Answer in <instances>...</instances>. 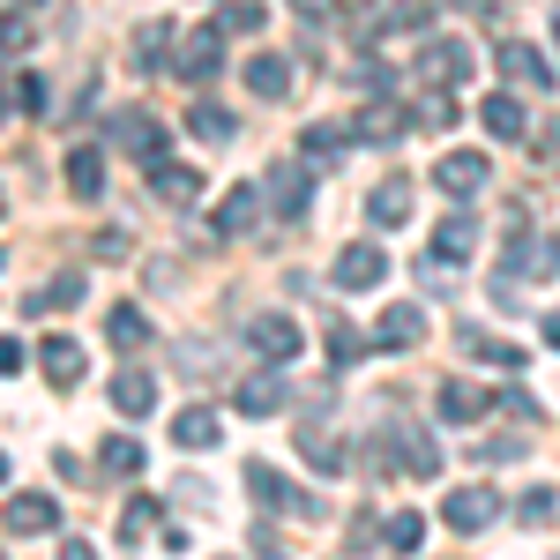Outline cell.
I'll use <instances>...</instances> for the list:
<instances>
[{"label":"cell","mask_w":560,"mask_h":560,"mask_svg":"<svg viewBox=\"0 0 560 560\" xmlns=\"http://www.w3.org/2000/svg\"><path fill=\"white\" fill-rule=\"evenodd\" d=\"M150 523H158V501H150V493H135V501H128V516H120V538H142Z\"/></svg>","instance_id":"ab89813d"},{"label":"cell","mask_w":560,"mask_h":560,"mask_svg":"<svg viewBox=\"0 0 560 560\" xmlns=\"http://www.w3.org/2000/svg\"><path fill=\"white\" fill-rule=\"evenodd\" d=\"M232 404H240V419H277L284 411V382L277 374H255V382L232 388Z\"/></svg>","instance_id":"44dd1931"},{"label":"cell","mask_w":560,"mask_h":560,"mask_svg":"<svg viewBox=\"0 0 560 560\" xmlns=\"http://www.w3.org/2000/svg\"><path fill=\"white\" fill-rule=\"evenodd\" d=\"M501 411H509V419H523V427H530V419H546V411H538V396H530V388H509V396H501Z\"/></svg>","instance_id":"7bdbcfd3"},{"label":"cell","mask_w":560,"mask_h":560,"mask_svg":"<svg viewBox=\"0 0 560 560\" xmlns=\"http://www.w3.org/2000/svg\"><path fill=\"white\" fill-rule=\"evenodd\" d=\"M374 345H382V351H411V345H427V306H419V300L382 306V322H374Z\"/></svg>","instance_id":"9c48e42d"},{"label":"cell","mask_w":560,"mask_h":560,"mask_svg":"<svg viewBox=\"0 0 560 560\" xmlns=\"http://www.w3.org/2000/svg\"><path fill=\"white\" fill-rule=\"evenodd\" d=\"M83 292H90L83 269H52V277H45V292L31 306H38V314H45V306H60V314H68V306H83Z\"/></svg>","instance_id":"4dcf8cb0"},{"label":"cell","mask_w":560,"mask_h":560,"mask_svg":"<svg viewBox=\"0 0 560 560\" xmlns=\"http://www.w3.org/2000/svg\"><path fill=\"white\" fill-rule=\"evenodd\" d=\"M150 187H158L165 210H195V202H202V173H195V165H173V158L150 165Z\"/></svg>","instance_id":"4fadbf2b"},{"label":"cell","mask_w":560,"mask_h":560,"mask_svg":"<svg viewBox=\"0 0 560 560\" xmlns=\"http://www.w3.org/2000/svg\"><path fill=\"white\" fill-rule=\"evenodd\" d=\"M300 322H292V314H255V322H247V351H255L261 366H284V359H300Z\"/></svg>","instance_id":"5b68a950"},{"label":"cell","mask_w":560,"mask_h":560,"mask_svg":"<svg viewBox=\"0 0 560 560\" xmlns=\"http://www.w3.org/2000/svg\"><path fill=\"white\" fill-rule=\"evenodd\" d=\"M464 351H471L478 366H501V374H516V366H523V345H509V337H486V329H464Z\"/></svg>","instance_id":"4316f807"},{"label":"cell","mask_w":560,"mask_h":560,"mask_svg":"<svg viewBox=\"0 0 560 560\" xmlns=\"http://www.w3.org/2000/svg\"><path fill=\"white\" fill-rule=\"evenodd\" d=\"M366 217H374L382 232H396V224L411 217V179H382V187H374V202H366Z\"/></svg>","instance_id":"484cf974"},{"label":"cell","mask_w":560,"mask_h":560,"mask_svg":"<svg viewBox=\"0 0 560 560\" xmlns=\"http://www.w3.org/2000/svg\"><path fill=\"white\" fill-rule=\"evenodd\" d=\"M493 68H501L516 90H553V60H546L530 38H509L501 52H493Z\"/></svg>","instance_id":"ba28073f"},{"label":"cell","mask_w":560,"mask_h":560,"mask_svg":"<svg viewBox=\"0 0 560 560\" xmlns=\"http://www.w3.org/2000/svg\"><path fill=\"white\" fill-rule=\"evenodd\" d=\"M546 345H553V351H560V314H546Z\"/></svg>","instance_id":"681fc988"},{"label":"cell","mask_w":560,"mask_h":560,"mask_svg":"<svg viewBox=\"0 0 560 560\" xmlns=\"http://www.w3.org/2000/svg\"><path fill=\"white\" fill-rule=\"evenodd\" d=\"M23 359H31V351L15 345V337H0V374H23Z\"/></svg>","instance_id":"f6af8a7d"},{"label":"cell","mask_w":560,"mask_h":560,"mask_svg":"<svg viewBox=\"0 0 560 560\" xmlns=\"http://www.w3.org/2000/svg\"><path fill=\"white\" fill-rule=\"evenodd\" d=\"M359 351H366V337H351L345 322H337V329H329V359H337V366H351Z\"/></svg>","instance_id":"b9f144b4"},{"label":"cell","mask_w":560,"mask_h":560,"mask_svg":"<svg viewBox=\"0 0 560 560\" xmlns=\"http://www.w3.org/2000/svg\"><path fill=\"white\" fill-rule=\"evenodd\" d=\"M516 523H530V530H538V523H560V493L553 486H530L516 501Z\"/></svg>","instance_id":"d590c367"},{"label":"cell","mask_w":560,"mask_h":560,"mask_svg":"<svg viewBox=\"0 0 560 560\" xmlns=\"http://www.w3.org/2000/svg\"><path fill=\"white\" fill-rule=\"evenodd\" d=\"M255 553H261V560H284V553H277V538H269V530H255Z\"/></svg>","instance_id":"7dc6e473"},{"label":"cell","mask_w":560,"mask_h":560,"mask_svg":"<svg viewBox=\"0 0 560 560\" xmlns=\"http://www.w3.org/2000/svg\"><path fill=\"white\" fill-rule=\"evenodd\" d=\"M68 195H75V202H97V195H105V150H97V142H75V150H68Z\"/></svg>","instance_id":"e0dca14e"},{"label":"cell","mask_w":560,"mask_h":560,"mask_svg":"<svg viewBox=\"0 0 560 560\" xmlns=\"http://www.w3.org/2000/svg\"><path fill=\"white\" fill-rule=\"evenodd\" d=\"M247 83H255V97H284L292 90V60L261 52V60H247Z\"/></svg>","instance_id":"d6a6232c"},{"label":"cell","mask_w":560,"mask_h":560,"mask_svg":"<svg viewBox=\"0 0 560 560\" xmlns=\"http://www.w3.org/2000/svg\"><path fill=\"white\" fill-rule=\"evenodd\" d=\"M509 269H516V277H538V284L560 277V240L553 232H523L516 247H509Z\"/></svg>","instance_id":"5bb4252c"},{"label":"cell","mask_w":560,"mask_h":560,"mask_svg":"<svg viewBox=\"0 0 560 560\" xmlns=\"http://www.w3.org/2000/svg\"><path fill=\"white\" fill-rule=\"evenodd\" d=\"M0 210H8V195H0Z\"/></svg>","instance_id":"816d5d0a"},{"label":"cell","mask_w":560,"mask_h":560,"mask_svg":"<svg viewBox=\"0 0 560 560\" xmlns=\"http://www.w3.org/2000/svg\"><path fill=\"white\" fill-rule=\"evenodd\" d=\"M60 560H97V546H83V538H60Z\"/></svg>","instance_id":"bcb514c9"},{"label":"cell","mask_w":560,"mask_h":560,"mask_svg":"<svg viewBox=\"0 0 560 560\" xmlns=\"http://www.w3.org/2000/svg\"><path fill=\"white\" fill-rule=\"evenodd\" d=\"M486 411H493V396H486V388L441 382V419H448V427H471V419H486Z\"/></svg>","instance_id":"7402d4cb"},{"label":"cell","mask_w":560,"mask_h":560,"mask_svg":"<svg viewBox=\"0 0 560 560\" xmlns=\"http://www.w3.org/2000/svg\"><path fill=\"white\" fill-rule=\"evenodd\" d=\"M247 493H255L269 516H300V523H322L329 509H322V493H306V486H292V478L277 471V464H247Z\"/></svg>","instance_id":"6da1fadb"},{"label":"cell","mask_w":560,"mask_h":560,"mask_svg":"<svg viewBox=\"0 0 560 560\" xmlns=\"http://www.w3.org/2000/svg\"><path fill=\"white\" fill-rule=\"evenodd\" d=\"M404 128H411V113H404V105H388V97H366V105H359V120H351L359 142H388V135H404Z\"/></svg>","instance_id":"ffe728a7"},{"label":"cell","mask_w":560,"mask_h":560,"mask_svg":"<svg viewBox=\"0 0 560 560\" xmlns=\"http://www.w3.org/2000/svg\"><path fill=\"white\" fill-rule=\"evenodd\" d=\"M292 8H300V15H314V23L329 15V0H292Z\"/></svg>","instance_id":"c3c4849f"},{"label":"cell","mask_w":560,"mask_h":560,"mask_svg":"<svg viewBox=\"0 0 560 560\" xmlns=\"http://www.w3.org/2000/svg\"><path fill=\"white\" fill-rule=\"evenodd\" d=\"M0 523H8V538H45V530H60V501L52 493H15L0 509Z\"/></svg>","instance_id":"8fae6325"},{"label":"cell","mask_w":560,"mask_h":560,"mask_svg":"<svg viewBox=\"0 0 560 560\" xmlns=\"http://www.w3.org/2000/svg\"><path fill=\"white\" fill-rule=\"evenodd\" d=\"M530 158H546V165H553V173H560V120H553V128H546V135H538V142H530Z\"/></svg>","instance_id":"ee69618b"},{"label":"cell","mask_w":560,"mask_h":560,"mask_svg":"<svg viewBox=\"0 0 560 560\" xmlns=\"http://www.w3.org/2000/svg\"><path fill=\"white\" fill-rule=\"evenodd\" d=\"M173 68H179V83H217V68H224V38H217V23H195V31H179Z\"/></svg>","instance_id":"3957f363"},{"label":"cell","mask_w":560,"mask_h":560,"mask_svg":"<svg viewBox=\"0 0 560 560\" xmlns=\"http://www.w3.org/2000/svg\"><path fill=\"white\" fill-rule=\"evenodd\" d=\"M345 142H351V128H337V120H314V128L300 135V158H306V173H329V165L345 158Z\"/></svg>","instance_id":"d6986e66"},{"label":"cell","mask_w":560,"mask_h":560,"mask_svg":"<svg viewBox=\"0 0 560 560\" xmlns=\"http://www.w3.org/2000/svg\"><path fill=\"white\" fill-rule=\"evenodd\" d=\"M300 456L314 464V471H329V478H337V471H351V456L337 448V433H322V427H306V433H300Z\"/></svg>","instance_id":"f546056e"},{"label":"cell","mask_w":560,"mask_h":560,"mask_svg":"<svg viewBox=\"0 0 560 560\" xmlns=\"http://www.w3.org/2000/svg\"><path fill=\"white\" fill-rule=\"evenodd\" d=\"M187 128L202 135V142H232V135H240V120H232L224 105H210V97H195V113H187Z\"/></svg>","instance_id":"836d02e7"},{"label":"cell","mask_w":560,"mask_h":560,"mask_svg":"<svg viewBox=\"0 0 560 560\" xmlns=\"http://www.w3.org/2000/svg\"><path fill=\"white\" fill-rule=\"evenodd\" d=\"M31 38H38V31H31V15H15V8H8V15H0V52H23Z\"/></svg>","instance_id":"60d3db41"},{"label":"cell","mask_w":560,"mask_h":560,"mask_svg":"<svg viewBox=\"0 0 560 560\" xmlns=\"http://www.w3.org/2000/svg\"><path fill=\"white\" fill-rule=\"evenodd\" d=\"M173 441L187 448V456H210L217 441H224V419H217L210 404H187V411L173 419Z\"/></svg>","instance_id":"2e32d148"},{"label":"cell","mask_w":560,"mask_h":560,"mask_svg":"<svg viewBox=\"0 0 560 560\" xmlns=\"http://www.w3.org/2000/svg\"><path fill=\"white\" fill-rule=\"evenodd\" d=\"M382 546H388V553H419V546H427V516H388L382 523Z\"/></svg>","instance_id":"e575fe53"},{"label":"cell","mask_w":560,"mask_h":560,"mask_svg":"<svg viewBox=\"0 0 560 560\" xmlns=\"http://www.w3.org/2000/svg\"><path fill=\"white\" fill-rule=\"evenodd\" d=\"M486 179H493V165H486L478 150H448V158L433 165V187H441V195H456V202H471Z\"/></svg>","instance_id":"30bf717a"},{"label":"cell","mask_w":560,"mask_h":560,"mask_svg":"<svg viewBox=\"0 0 560 560\" xmlns=\"http://www.w3.org/2000/svg\"><path fill=\"white\" fill-rule=\"evenodd\" d=\"M478 128L493 135V142H523V105L509 97V90H501V97H486V105H478Z\"/></svg>","instance_id":"cb8c5ba5"},{"label":"cell","mask_w":560,"mask_h":560,"mask_svg":"<svg viewBox=\"0 0 560 560\" xmlns=\"http://www.w3.org/2000/svg\"><path fill=\"white\" fill-rule=\"evenodd\" d=\"M261 23H269V8H261V0H224V15H217V38H255Z\"/></svg>","instance_id":"1f68e13d"},{"label":"cell","mask_w":560,"mask_h":560,"mask_svg":"<svg viewBox=\"0 0 560 560\" xmlns=\"http://www.w3.org/2000/svg\"><path fill=\"white\" fill-rule=\"evenodd\" d=\"M173 45H179V23H142V31H135V68L158 75V68L173 60Z\"/></svg>","instance_id":"603a6c76"},{"label":"cell","mask_w":560,"mask_h":560,"mask_svg":"<svg viewBox=\"0 0 560 560\" xmlns=\"http://www.w3.org/2000/svg\"><path fill=\"white\" fill-rule=\"evenodd\" d=\"M8 105H23V113H45V105H52V90H45V75H15V90H8Z\"/></svg>","instance_id":"f35d334b"},{"label":"cell","mask_w":560,"mask_h":560,"mask_svg":"<svg viewBox=\"0 0 560 560\" xmlns=\"http://www.w3.org/2000/svg\"><path fill=\"white\" fill-rule=\"evenodd\" d=\"M261 195H269V210H277V217H306V202H314V173H306L300 158H277L269 179H261Z\"/></svg>","instance_id":"8992f818"},{"label":"cell","mask_w":560,"mask_h":560,"mask_svg":"<svg viewBox=\"0 0 560 560\" xmlns=\"http://www.w3.org/2000/svg\"><path fill=\"white\" fill-rule=\"evenodd\" d=\"M441 523L448 530H486V523H501V493L478 478V486H456L448 493V509H441Z\"/></svg>","instance_id":"52a82bcc"},{"label":"cell","mask_w":560,"mask_h":560,"mask_svg":"<svg viewBox=\"0 0 560 560\" xmlns=\"http://www.w3.org/2000/svg\"><path fill=\"white\" fill-rule=\"evenodd\" d=\"M105 471L135 478V471H142V441H128V433H120V441H105Z\"/></svg>","instance_id":"74e56055"},{"label":"cell","mask_w":560,"mask_h":560,"mask_svg":"<svg viewBox=\"0 0 560 560\" xmlns=\"http://www.w3.org/2000/svg\"><path fill=\"white\" fill-rule=\"evenodd\" d=\"M105 135H113V150H128V158H142V165L165 158V128H158V113H142V105H120Z\"/></svg>","instance_id":"277c9868"},{"label":"cell","mask_w":560,"mask_h":560,"mask_svg":"<svg viewBox=\"0 0 560 560\" xmlns=\"http://www.w3.org/2000/svg\"><path fill=\"white\" fill-rule=\"evenodd\" d=\"M0 486H8V448H0Z\"/></svg>","instance_id":"f907efd6"},{"label":"cell","mask_w":560,"mask_h":560,"mask_svg":"<svg viewBox=\"0 0 560 560\" xmlns=\"http://www.w3.org/2000/svg\"><path fill=\"white\" fill-rule=\"evenodd\" d=\"M38 374L68 396V388L83 382V345H75V337H45V345H38Z\"/></svg>","instance_id":"9a60e30c"},{"label":"cell","mask_w":560,"mask_h":560,"mask_svg":"<svg viewBox=\"0 0 560 560\" xmlns=\"http://www.w3.org/2000/svg\"><path fill=\"white\" fill-rule=\"evenodd\" d=\"M113 411H120V419H150V411H158V382H150L142 366H120V374H113Z\"/></svg>","instance_id":"ac0fdd59"},{"label":"cell","mask_w":560,"mask_h":560,"mask_svg":"<svg viewBox=\"0 0 560 560\" xmlns=\"http://www.w3.org/2000/svg\"><path fill=\"white\" fill-rule=\"evenodd\" d=\"M553 38H560V23H553Z\"/></svg>","instance_id":"f5cc1de1"},{"label":"cell","mask_w":560,"mask_h":560,"mask_svg":"<svg viewBox=\"0 0 560 560\" xmlns=\"http://www.w3.org/2000/svg\"><path fill=\"white\" fill-rule=\"evenodd\" d=\"M523 433H493V441H471V464H516Z\"/></svg>","instance_id":"8d00e7d4"},{"label":"cell","mask_w":560,"mask_h":560,"mask_svg":"<svg viewBox=\"0 0 560 560\" xmlns=\"http://www.w3.org/2000/svg\"><path fill=\"white\" fill-rule=\"evenodd\" d=\"M411 75H419L427 90H456L464 75H471V45L464 38H427L419 60H411Z\"/></svg>","instance_id":"7a4b0ae2"},{"label":"cell","mask_w":560,"mask_h":560,"mask_svg":"<svg viewBox=\"0 0 560 560\" xmlns=\"http://www.w3.org/2000/svg\"><path fill=\"white\" fill-rule=\"evenodd\" d=\"M261 224V187H232L217 202V232H255Z\"/></svg>","instance_id":"d4e9b609"},{"label":"cell","mask_w":560,"mask_h":560,"mask_svg":"<svg viewBox=\"0 0 560 560\" xmlns=\"http://www.w3.org/2000/svg\"><path fill=\"white\" fill-rule=\"evenodd\" d=\"M478 247V217H448V224H441V232H433V261H464Z\"/></svg>","instance_id":"83f0119b"},{"label":"cell","mask_w":560,"mask_h":560,"mask_svg":"<svg viewBox=\"0 0 560 560\" xmlns=\"http://www.w3.org/2000/svg\"><path fill=\"white\" fill-rule=\"evenodd\" d=\"M105 337H113V351H142L150 345V314L142 306H113L105 314Z\"/></svg>","instance_id":"f1b7e54d"},{"label":"cell","mask_w":560,"mask_h":560,"mask_svg":"<svg viewBox=\"0 0 560 560\" xmlns=\"http://www.w3.org/2000/svg\"><path fill=\"white\" fill-rule=\"evenodd\" d=\"M382 277H388V255L374 240H351L345 255H337V284H345V292H374Z\"/></svg>","instance_id":"7c38bea8"}]
</instances>
